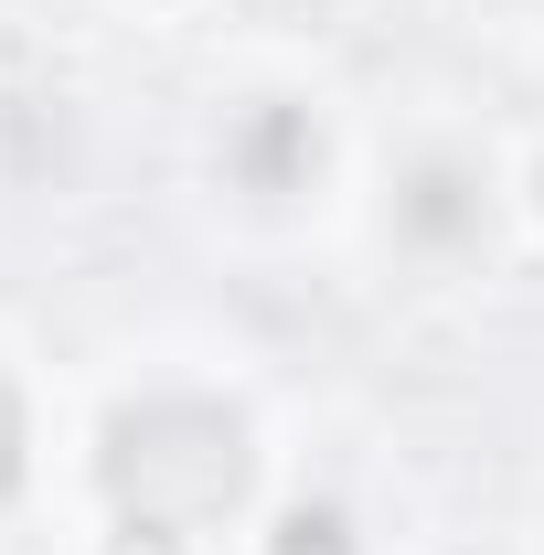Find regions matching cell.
<instances>
[{
  "mask_svg": "<svg viewBox=\"0 0 544 555\" xmlns=\"http://www.w3.org/2000/svg\"><path fill=\"white\" fill-rule=\"evenodd\" d=\"M288 481L257 396L204 363H139L118 374L65 438V491L86 524H160L235 555L257 502Z\"/></svg>",
  "mask_w": 544,
  "mask_h": 555,
  "instance_id": "6da1fadb",
  "label": "cell"
},
{
  "mask_svg": "<svg viewBox=\"0 0 544 555\" xmlns=\"http://www.w3.org/2000/svg\"><path fill=\"white\" fill-rule=\"evenodd\" d=\"M352 246L385 288H427V299H459L523 257V224H513V139L459 118V107H427L406 129L363 139V182H352Z\"/></svg>",
  "mask_w": 544,
  "mask_h": 555,
  "instance_id": "7a4b0ae2",
  "label": "cell"
},
{
  "mask_svg": "<svg viewBox=\"0 0 544 555\" xmlns=\"http://www.w3.org/2000/svg\"><path fill=\"white\" fill-rule=\"evenodd\" d=\"M363 182V129L341 118V96L299 65H257L204 107V193L246 235H310L341 224Z\"/></svg>",
  "mask_w": 544,
  "mask_h": 555,
  "instance_id": "3957f363",
  "label": "cell"
},
{
  "mask_svg": "<svg viewBox=\"0 0 544 555\" xmlns=\"http://www.w3.org/2000/svg\"><path fill=\"white\" fill-rule=\"evenodd\" d=\"M235 555H385V545H374V524L352 513V491L277 481L268 502H257V524L235 534Z\"/></svg>",
  "mask_w": 544,
  "mask_h": 555,
  "instance_id": "277c9868",
  "label": "cell"
},
{
  "mask_svg": "<svg viewBox=\"0 0 544 555\" xmlns=\"http://www.w3.org/2000/svg\"><path fill=\"white\" fill-rule=\"evenodd\" d=\"M54 481V427H43V385L0 352V524H22Z\"/></svg>",
  "mask_w": 544,
  "mask_h": 555,
  "instance_id": "5b68a950",
  "label": "cell"
},
{
  "mask_svg": "<svg viewBox=\"0 0 544 555\" xmlns=\"http://www.w3.org/2000/svg\"><path fill=\"white\" fill-rule=\"evenodd\" d=\"M513 224H523V257H544V129L513 139Z\"/></svg>",
  "mask_w": 544,
  "mask_h": 555,
  "instance_id": "8992f818",
  "label": "cell"
},
{
  "mask_svg": "<svg viewBox=\"0 0 544 555\" xmlns=\"http://www.w3.org/2000/svg\"><path fill=\"white\" fill-rule=\"evenodd\" d=\"M86 555H213V545L160 534V524H86Z\"/></svg>",
  "mask_w": 544,
  "mask_h": 555,
  "instance_id": "52a82bcc",
  "label": "cell"
},
{
  "mask_svg": "<svg viewBox=\"0 0 544 555\" xmlns=\"http://www.w3.org/2000/svg\"><path fill=\"white\" fill-rule=\"evenodd\" d=\"M118 11H139V22H204V11H224V0H118Z\"/></svg>",
  "mask_w": 544,
  "mask_h": 555,
  "instance_id": "ba28073f",
  "label": "cell"
},
{
  "mask_svg": "<svg viewBox=\"0 0 544 555\" xmlns=\"http://www.w3.org/2000/svg\"><path fill=\"white\" fill-rule=\"evenodd\" d=\"M224 11H246V22H277V11H299V0H224Z\"/></svg>",
  "mask_w": 544,
  "mask_h": 555,
  "instance_id": "9c48e42d",
  "label": "cell"
},
{
  "mask_svg": "<svg viewBox=\"0 0 544 555\" xmlns=\"http://www.w3.org/2000/svg\"><path fill=\"white\" fill-rule=\"evenodd\" d=\"M491 11H513V22H544V0H491Z\"/></svg>",
  "mask_w": 544,
  "mask_h": 555,
  "instance_id": "30bf717a",
  "label": "cell"
},
{
  "mask_svg": "<svg viewBox=\"0 0 544 555\" xmlns=\"http://www.w3.org/2000/svg\"><path fill=\"white\" fill-rule=\"evenodd\" d=\"M534 555H544V502H534Z\"/></svg>",
  "mask_w": 544,
  "mask_h": 555,
  "instance_id": "8fae6325",
  "label": "cell"
}]
</instances>
